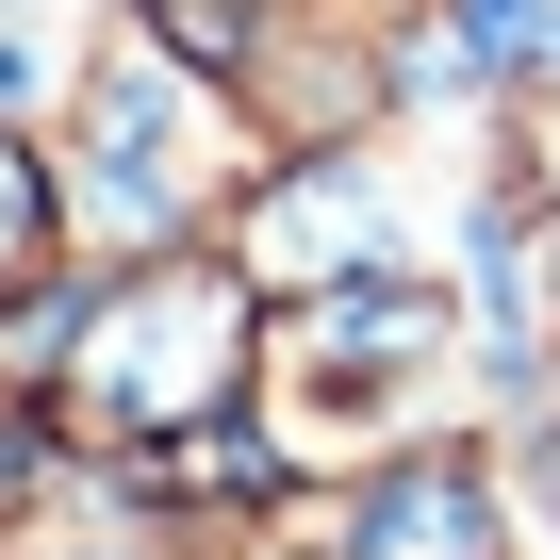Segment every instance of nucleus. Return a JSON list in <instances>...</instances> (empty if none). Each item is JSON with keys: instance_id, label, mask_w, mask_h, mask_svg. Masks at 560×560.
<instances>
[{"instance_id": "4", "label": "nucleus", "mask_w": 560, "mask_h": 560, "mask_svg": "<svg viewBox=\"0 0 560 560\" xmlns=\"http://www.w3.org/2000/svg\"><path fill=\"white\" fill-rule=\"evenodd\" d=\"M264 298H330V280H380V264H445L429 198H412V132L396 149H264V182L231 198L214 231Z\"/></svg>"}, {"instance_id": "6", "label": "nucleus", "mask_w": 560, "mask_h": 560, "mask_svg": "<svg viewBox=\"0 0 560 560\" xmlns=\"http://www.w3.org/2000/svg\"><path fill=\"white\" fill-rule=\"evenodd\" d=\"M50 280H83V247H67V182H50V116H0V314L50 298Z\"/></svg>"}, {"instance_id": "3", "label": "nucleus", "mask_w": 560, "mask_h": 560, "mask_svg": "<svg viewBox=\"0 0 560 560\" xmlns=\"http://www.w3.org/2000/svg\"><path fill=\"white\" fill-rule=\"evenodd\" d=\"M298 544L314 560H527L544 527H527L494 429H396V445H363L347 478L298 494Z\"/></svg>"}, {"instance_id": "2", "label": "nucleus", "mask_w": 560, "mask_h": 560, "mask_svg": "<svg viewBox=\"0 0 560 560\" xmlns=\"http://www.w3.org/2000/svg\"><path fill=\"white\" fill-rule=\"evenodd\" d=\"M264 380V280L198 231V247H132V264H83L67 298V363H50V412L116 462H165L182 429L247 412Z\"/></svg>"}, {"instance_id": "9", "label": "nucleus", "mask_w": 560, "mask_h": 560, "mask_svg": "<svg viewBox=\"0 0 560 560\" xmlns=\"http://www.w3.org/2000/svg\"><path fill=\"white\" fill-rule=\"evenodd\" d=\"M363 18H429V0H363Z\"/></svg>"}, {"instance_id": "5", "label": "nucleus", "mask_w": 560, "mask_h": 560, "mask_svg": "<svg viewBox=\"0 0 560 560\" xmlns=\"http://www.w3.org/2000/svg\"><path fill=\"white\" fill-rule=\"evenodd\" d=\"M231 100L264 116V149H396L412 132V18H363V0H247Z\"/></svg>"}, {"instance_id": "1", "label": "nucleus", "mask_w": 560, "mask_h": 560, "mask_svg": "<svg viewBox=\"0 0 560 560\" xmlns=\"http://www.w3.org/2000/svg\"><path fill=\"white\" fill-rule=\"evenodd\" d=\"M50 182H67V247H83V264L198 247V231H231V198L264 182V116L231 100V67L165 50L132 0H116V18H83V50H67Z\"/></svg>"}, {"instance_id": "8", "label": "nucleus", "mask_w": 560, "mask_h": 560, "mask_svg": "<svg viewBox=\"0 0 560 560\" xmlns=\"http://www.w3.org/2000/svg\"><path fill=\"white\" fill-rule=\"evenodd\" d=\"M18 560H165V544H18Z\"/></svg>"}, {"instance_id": "7", "label": "nucleus", "mask_w": 560, "mask_h": 560, "mask_svg": "<svg viewBox=\"0 0 560 560\" xmlns=\"http://www.w3.org/2000/svg\"><path fill=\"white\" fill-rule=\"evenodd\" d=\"M494 445H511V494H527V527L560 544V380H544V396H527V412H511Z\"/></svg>"}]
</instances>
